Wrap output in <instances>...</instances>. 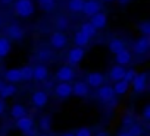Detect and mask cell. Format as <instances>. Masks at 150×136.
I'll list each match as a JSON object with an SVG mask.
<instances>
[{"label":"cell","instance_id":"d6986e66","mask_svg":"<svg viewBox=\"0 0 150 136\" xmlns=\"http://www.w3.org/2000/svg\"><path fill=\"white\" fill-rule=\"evenodd\" d=\"M129 88V82H127L125 79H121V81H116L115 82V86H113V92L118 94V95H122L128 91Z\"/></svg>","mask_w":150,"mask_h":136},{"label":"cell","instance_id":"f35d334b","mask_svg":"<svg viewBox=\"0 0 150 136\" xmlns=\"http://www.w3.org/2000/svg\"><path fill=\"white\" fill-rule=\"evenodd\" d=\"M124 123H125V124H131V123H132L131 117H125V119H124Z\"/></svg>","mask_w":150,"mask_h":136},{"label":"cell","instance_id":"30bf717a","mask_svg":"<svg viewBox=\"0 0 150 136\" xmlns=\"http://www.w3.org/2000/svg\"><path fill=\"white\" fill-rule=\"evenodd\" d=\"M103 81H105V78H103V75L99 73V72H93V73H90V75L87 76V85H90V86H93V88L102 86V85H103Z\"/></svg>","mask_w":150,"mask_h":136},{"label":"cell","instance_id":"8fae6325","mask_svg":"<svg viewBox=\"0 0 150 136\" xmlns=\"http://www.w3.org/2000/svg\"><path fill=\"white\" fill-rule=\"evenodd\" d=\"M100 10V5L96 2V0H88V2H84L83 6V12L88 16H93L94 13H97Z\"/></svg>","mask_w":150,"mask_h":136},{"label":"cell","instance_id":"f546056e","mask_svg":"<svg viewBox=\"0 0 150 136\" xmlns=\"http://www.w3.org/2000/svg\"><path fill=\"white\" fill-rule=\"evenodd\" d=\"M81 31H83L84 34H87L88 37H93V35L96 34V28H94L90 22H88V24H84L83 28H81Z\"/></svg>","mask_w":150,"mask_h":136},{"label":"cell","instance_id":"ab89813d","mask_svg":"<svg viewBox=\"0 0 150 136\" xmlns=\"http://www.w3.org/2000/svg\"><path fill=\"white\" fill-rule=\"evenodd\" d=\"M118 136H131V133H129V132L127 130V132H121V133H119Z\"/></svg>","mask_w":150,"mask_h":136},{"label":"cell","instance_id":"ffe728a7","mask_svg":"<svg viewBox=\"0 0 150 136\" xmlns=\"http://www.w3.org/2000/svg\"><path fill=\"white\" fill-rule=\"evenodd\" d=\"M8 34H9V37L13 38V40H21V38L24 37V31H22V28L18 27V25H11V27L8 28Z\"/></svg>","mask_w":150,"mask_h":136},{"label":"cell","instance_id":"d6a6232c","mask_svg":"<svg viewBox=\"0 0 150 136\" xmlns=\"http://www.w3.org/2000/svg\"><path fill=\"white\" fill-rule=\"evenodd\" d=\"M134 76H135V72H134V70H125L124 79H125L127 82H131V81L134 79Z\"/></svg>","mask_w":150,"mask_h":136},{"label":"cell","instance_id":"44dd1931","mask_svg":"<svg viewBox=\"0 0 150 136\" xmlns=\"http://www.w3.org/2000/svg\"><path fill=\"white\" fill-rule=\"evenodd\" d=\"M11 114L13 119H19L22 116H27V108L21 104H15L12 108H11Z\"/></svg>","mask_w":150,"mask_h":136},{"label":"cell","instance_id":"4fadbf2b","mask_svg":"<svg viewBox=\"0 0 150 136\" xmlns=\"http://www.w3.org/2000/svg\"><path fill=\"white\" fill-rule=\"evenodd\" d=\"M49 75V69L46 66L40 64V66H35L34 69H33V78L37 79V81H44Z\"/></svg>","mask_w":150,"mask_h":136},{"label":"cell","instance_id":"6da1fadb","mask_svg":"<svg viewBox=\"0 0 150 136\" xmlns=\"http://www.w3.org/2000/svg\"><path fill=\"white\" fill-rule=\"evenodd\" d=\"M15 12L21 18H28L34 13V5L31 0H18L15 5Z\"/></svg>","mask_w":150,"mask_h":136},{"label":"cell","instance_id":"d4e9b609","mask_svg":"<svg viewBox=\"0 0 150 136\" xmlns=\"http://www.w3.org/2000/svg\"><path fill=\"white\" fill-rule=\"evenodd\" d=\"M83 6H84V0H69L68 8L72 12H83Z\"/></svg>","mask_w":150,"mask_h":136},{"label":"cell","instance_id":"3957f363","mask_svg":"<svg viewBox=\"0 0 150 136\" xmlns=\"http://www.w3.org/2000/svg\"><path fill=\"white\" fill-rule=\"evenodd\" d=\"M97 97H99V100H100L102 103H109V101H112L113 97H115L113 88H112V86H108V85H105V86H99Z\"/></svg>","mask_w":150,"mask_h":136},{"label":"cell","instance_id":"f1b7e54d","mask_svg":"<svg viewBox=\"0 0 150 136\" xmlns=\"http://www.w3.org/2000/svg\"><path fill=\"white\" fill-rule=\"evenodd\" d=\"M21 78L22 81H31L33 79V67L30 66H25L21 69Z\"/></svg>","mask_w":150,"mask_h":136},{"label":"cell","instance_id":"9c48e42d","mask_svg":"<svg viewBox=\"0 0 150 136\" xmlns=\"http://www.w3.org/2000/svg\"><path fill=\"white\" fill-rule=\"evenodd\" d=\"M50 43H52V45L54 48H63L66 45V43H68V38L62 32H54L52 35V38H50Z\"/></svg>","mask_w":150,"mask_h":136},{"label":"cell","instance_id":"7c38bea8","mask_svg":"<svg viewBox=\"0 0 150 136\" xmlns=\"http://www.w3.org/2000/svg\"><path fill=\"white\" fill-rule=\"evenodd\" d=\"M72 94L77 97H87L88 95V85L86 82H77L72 86Z\"/></svg>","mask_w":150,"mask_h":136},{"label":"cell","instance_id":"f6af8a7d","mask_svg":"<svg viewBox=\"0 0 150 136\" xmlns=\"http://www.w3.org/2000/svg\"><path fill=\"white\" fill-rule=\"evenodd\" d=\"M105 2H110V0H105Z\"/></svg>","mask_w":150,"mask_h":136},{"label":"cell","instance_id":"74e56055","mask_svg":"<svg viewBox=\"0 0 150 136\" xmlns=\"http://www.w3.org/2000/svg\"><path fill=\"white\" fill-rule=\"evenodd\" d=\"M13 2V0H0V3H2V5H11Z\"/></svg>","mask_w":150,"mask_h":136},{"label":"cell","instance_id":"ac0fdd59","mask_svg":"<svg viewBox=\"0 0 150 136\" xmlns=\"http://www.w3.org/2000/svg\"><path fill=\"white\" fill-rule=\"evenodd\" d=\"M116 61H118V64H121V66L128 64V63L131 61V54H129V51L125 50V48H122L121 51H118V53H116Z\"/></svg>","mask_w":150,"mask_h":136},{"label":"cell","instance_id":"83f0119b","mask_svg":"<svg viewBox=\"0 0 150 136\" xmlns=\"http://www.w3.org/2000/svg\"><path fill=\"white\" fill-rule=\"evenodd\" d=\"M52 127V120H50V116H43L40 119V129L43 132H49Z\"/></svg>","mask_w":150,"mask_h":136},{"label":"cell","instance_id":"b9f144b4","mask_svg":"<svg viewBox=\"0 0 150 136\" xmlns=\"http://www.w3.org/2000/svg\"><path fill=\"white\" fill-rule=\"evenodd\" d=\"M62 136H74L72 133H65V135H62Z\"/></svg>","mask_w":150,"mask_h":136},{"label":"cell","instance_id":"e0dca14e","mask_svg":"<svg viewBox=\"0 0 150 136\" xmlns=\"http://www.w3.org/2000/svg\"><path fill=\"white\" fill-rule=\"evenodd\" d=\"M5 79L9 81L11 84H16V82H21L22 78H21V69H11L5 73Z\"/></svg>","mask_w":150,"mask_h":136},{"label":"cell","instance_id":"52a82bcc","mask_svg":"<svg viewBox=\"0 0 150 136\" xmlns=\"http://www.w3.org/2000/svg\"><path fill=\"white\" fill-rule=\"evenodd\" d=\"M74 76H75V73L72 70V67H69V66H62L56 73V78L62 82H69L74 79Z\"/></svg>","mask_w":150,"mask_h":136},{"label":"cell","instance_id":"2e32d148","mask_svg":"<svg viewBox=\"0 0 150 136\" xmlns=\"http://www.w3.org/2000/svg\"><path fill=\"white\" fill-rule=\"evenodd\" d=\"M149 45H150V41H149L147 35H144L143 38H140V40L135 43V45H134V50H135V53H138V54H143V53H146V51H147Z\"/></svg>","mask_w":150,"mask_h":136},{"label":"cell","instance_id":"9a60e30c","mask_svg":"<svg viewBox=\"0 0 150 136\" xmlns=\"http://www.w3.org/2000/svg\"><path fill=\"white\" fill-rule=\"evenodd\" d=\"M124 75H125V69H124V67H122L121 64L113 66L112 69H110V73H109V76H110V79H112L113 82L124 79Z\"/></svg>","mask_w":150,"mask_h":136},{"label":"cell","instance_id":"8d00e7d4","mask_svg":"<svg viewBox=\"0 0 150 136\" xmlns=\"http://www.w3.org/2000/svg\"><path fill=\"white\" fill-rule=\"evenodd\" d=\"M3 111H5V104H3L2 100H0V114H3Z\"/></svg>","mask_w":150,"mask_h":136},{"label":"cell","instance_id":"603a6c76","mask_svg":"<svg viewBox=\"0 0 150 136\" xmlns=\"http://www.w3.org/2000/svg\"><path fill=\"white\" fill-rule=\"evenodd\" d=\"M88 41H90V37L87 34H84L83 31H78L75 34V44L78 47H84L86 44H88Z\"/></svg>","mask_w":150,"mask_h":136},{"label":"cell","instance_id":"4316f807","mask_svg":"<svg viewBox=\"0 0 150 136\" xmlns=\"http://www.w3.org/2000/svg\"><path fill=\"white\" fill-rule=\"evenodd\" d=\"M109 48H110V51H112L113 54H116L118 51H121V50L125 48V47H124V43H122L121 40H112V41L109 43Z\"/></svg>","mask_w":150,"mask_h":136},{"label":"cell","instance_id":"277c9868","mask_svg":"<svg viewBox=\"0 0 150 136\" xmlns=\"http://www.w3.org/2000/svg\"><path fill=\"white\" fill-rule=\"evenodd\" d=\"M47 101H49V97H47V94H46L44 91H35V92L31 95V103H33L35 107H38V108L46 107V105H47Z\"/></svg>","mask_w":150,"mask_h":136},{"label":"cell","instance_id":"1f68e13d","mask_svg":"<svg viewBox=\"0 0 150 136\" xmlns=\"http://www.w3.org/2000/svg\"><path fill=\"white\" fill-rule=\"evenodd\" d=\"M74 136H91V130L88 127H83V129L77 130V133H75Z\"/></svg>","mask_w":150,"mask_h":136},{"label":"cell","instance_id":"836d02e7","mask_svg":"<svg viewBox=\"0 0 150 136\" xmlns=\"http://www.w3.org/2000/svg\"><path fill=\"white\" fill-rule=\"evenodd\" d=\"M140 29H141V32H143L144 35H149V34H150V22H144V24L140 27Z\"/></svg>","mask_w":150,"mask_h":136},{"label":"cell","instance_id":"ee69618b","mask_svg":"<svg viewBox=\"0 0 150 136\" xmlns=\"http://www.w3.org/2000/svg\"><path fill=\"white\" fill-rule=\"evenodd\" d=\"M38 136H49V135H46V133H41V135H38Z\"/></svg>","mask_w":150,"mask_h":136},{"label":"cell","instance_id":"ba28073f","mask_svg":"<svg viewBox=\"0 0 150 136\" xmlns=\"http://www.w3.org/2000/svg\"><path fill=\"white\" fill-rule=\"evenodd\" d=\"M83 57H84V50H83V47H75V48H72V50L69 51V54H68V60H69V63H72V64L80 63V61L83 60Z\"/></svg>","mask_w":150,"mask_h":136},{"label":"cell","instance_id":"60d3db41","mask_svg":"<svg viewBox=\"0 0 150 136\" xmlns=\"http://www.w3.org/2000/svg\"><path fill=\"white\" fill-rule=\"evenodd\" d=\"M96 136H108V133H106V132H99Z\"/></svg>","mask_w":150,"mask_h":136},{"label":"cell","instance_id":"7402d4cb","mask_svg":"<svg viewBox=\"0 0 150 136\" xmlns=\"http://www.w3.org/2000/svg\"><path fill=\"white\" fill-rule=\"evenodd\" d=\"M15 92H16V88L13 85L5 84L2 86V89H0V97H2V98H9V97L15 95Z\"/></svg>","mask_w":150,"mask_h":136},{"label":"cell","instance_id":"7bdbcfd3","mask_svg":"<svg viewBox=\"0 0 150 136\" xmlns=\"http://www.w3.org/2000/svg\"><path fill=\"white\" fill-rule=\"evenodd\" d=\"M5 85V82H0V89H2V86Z\"/></svg>","mask_w":150,"mask_h":136},{"label":"cell","instance_id":"7a4b0ae2","mask_svg":"<svg viewBox=\"0 0 150 136\" xmlns=\"http://www.w3.org/2000/svg\"><path fill=\"white\" fill-rule=\"evenodd\" d=\"M16 127H18L21 132H24L27 136L34 135V130H33V127H34V120H33L31 117H28V116H22V117L16 119Z\"/></svg>","mask_w":150,"mask_h":136},{"label":"cell","instance_id":"484cf974","mask_svg":"<svg viewBox=\"0 0 150 136\" xmlns=\"http://www.w3.org/2000/svg\"><path fill=\"white\" fill-rule=\"evenodd\" d=\"M38 3L46 12H52L56 8V0H38Z\"/></svg>","mask_w":150,"mask_h":136},{"label":"cell","instance_id":"e575fe53","mask_svg":"<svg viewBox=\"0 0 150 136\" xmlns=\"http://www.w3.org/2000/svg\"><path fill=\"white\" fill-rule=\"evenodd\" d=\"M57 27H59V28H66V27H68L66 19H65V18H59V21H57Z\"/></svg>","mask_w":150,"mask_h":136},{"label":"cell","instance_id":"5b68a950","mask_svg":"<svg viewBox=\"0 0 150 136\" xmlns=\"http://www.w3.org/2000/svg\"><path fill=\"white\" fill-rule=\"evenodd\" d=\"M131 82H132V86H134V91L135 92H143L146 89V85H147V73L135 75Z\"/></svg>","mask_w":150,"mask_h":136},{"label":"cell","instance_id":"4dcf8cb0","mask_svg":"<svg viewBox=\"0 0 150 136\" xmlns=\"http://www.w3.org/2000/svg\"><path fill=\"white\" fill-rule=\"evenodd\" d=\"M128 132L131 133V136H141V133H143V130H141V127L138 124H131Z\"/></svg>","mask_w":150,"mask_h":136},{"label":"cell","instance_id":"8992f818","mask_svg":"<svg viewBox=\"0 0 150 136\" xmlns=\"http://www.w3.org/2000/svg\"><path fill=\"white\" fill-rule=\"evenodd\" d=\"M54 94L59 98H68L69 95H72V85L69 82H60L59 85H56Z\"/></svg>","mask_w":150,"mask_h":136},{"label":"cell","instance_id":"d590c367","mask_svg":"<svg viewBox=\"0 0 150 136\" xmlns=\"http://www.w3.org/2000/svg\"><path fill=\"white\" fill-rule=\"evenodd\" d=\"M143 117H144L146 120H149V119H150V105H146V107H144V111H143Z\"/></svg>","mask_w":150,"mask_h":136},{"label":"cell","instance_id":"5bb4252c","mask_svg":"<svg viewBox=\"0 0 150 136\" xmlns=\"http://www.w3.org/2000/svg\"><path fill=\"white\" fill-rule=\"evenodd\" d=\"M106 22H108L106 15H103V13L97 12V13H94V15L91 16V22H90V24L97 29V28H103V27H106Z\"/></svg>","mask_w":150,"mask_h":136},{"label":"cell","instance_id":"cb8c5ba5","mask_svg":"<svg viewBox=\"0 0 150 136\" xmlns=\"http://www.w3.org/2000/svg\"><path fill=\"white\" fill-rule=\"evenodd\" d=\"M9 51H11V43H9V40L0 37V57L8 56Z\"/></svg>","mask_w":150,"mask_h":136}]
</instances>
